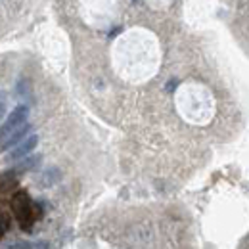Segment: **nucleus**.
<instances>
[{
    "label": "nucleus",
    "mask_w": 249,
    "mask_h": 249,
    "mask_svg": "<svg viewBox=\"0 0 249 249\" xmlns=\"http://www.w3.org/2000/svg\"><path fill=\"white\" fill-rule=\"evenodd\" d=\"M27 117H29V107L23 104L18 106L8 115V119L0 126V150H8L14 144H18L21 138H25V134L31 130Z\"/></svg>",
    "instance_id": "f257e3e1"
},
{
    "label": "nucleus",
    "mask_w": 249,
    "mask_h": 249,
    "mask_svg": "<svg viewBox=\"0 0 249 249\" xmlns=\"http://www.w3.org/2000/svg\"><path fill=\"white\" fill-rule=\"evenodd\" d=\"M12 209L14 215L18 218V222L21 224L23 230H31L35 220L38 218V209L35 205V201L31 199V196L27 192H16L12 197Z\"/></svg>",
    "instance_id": "f03ea898"
},
{
    "label": "nucleus",
    "mask_w": 249,
    "mask_h": 249,
    "mask_svg": "<svg viewBox=\"0 0 249 249\" xmlns=\"http://www.w3.org/2000/svg\"><path fill=\"white\" fill-rule=\"evenodd\" d=\"M36 142H38V136L36 134H29L23 142H19L10 154H8V161H16V159H25V156H29L33 150L36 148Z\"/></svg>",
    "instance_id": "7ed1b4c3"
},
{
    "label": "nucleus",
    "mask_w": 249,
    "mask_h": 249,
    "mask_svg": "<svg viewBox=\"0 0 249 249\" xmlns=\"http://www.w3.org/2000/svg\"><path fill=\"white\" fill-rule=\"evenodd\" d=\"M16 184H18V178L14 175H10V173L0 175V192H8L10 188H14Z\"/></svg>",
    "instance_id": "20e7f679"
},
{
    "label": "nucleus",
    "mask_w": 249,
    "mask_h": 249,
    "mask_svg": "<svg viewBox=\"0 0 249 249\" xmlns=\"http://www.w3.org/2000/svg\"><path fill=\"white\" fill-rule=\"evenodd\" d=\"M8 228H10V220H8V217H6V215H0V238L6 236Z\"/></svg>",
    "instance_id": "39448f33"
},
{
    "label": "nucleus",
    "mask_w": 249,
    "mask_h": 249,
    "mask_svg": "<svg viewBox=\"0 0 249 249\" xmlns=\"http://www.w3.org/2000/svg\"><path fill=\"white\" fill-rule=\"evenodd\" d=\"M4 115H6V96L0 92V123H2Z\"/></svg>",
    "instance_id": "423d86ee"
}]
</instances>
